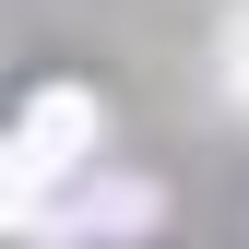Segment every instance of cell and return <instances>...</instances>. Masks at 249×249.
I'll return each instance as SVG.
<instances>
[{"mask_svg": "<svg viewBox=\"0 0 249 249\" xmlns=\"http://www.w3.org/2000/svg\"><path fill=\"white\" fill-rule=\"evenodd\" d=\"M36 190H48V154H36V142H0V226H24Z\"/></svg>", "mask_w": 249, "mask_h": 249, "instance_id": "1", "label": "cell"}]
</instances>
